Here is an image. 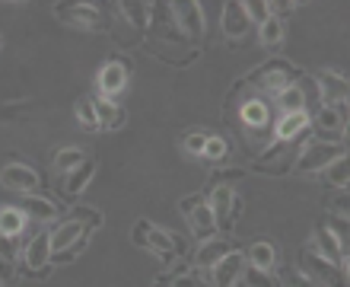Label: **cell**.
I'll return each instance as SVG.
<instances>
[{
	"label": "cell",
	"mask_w": 350,
	"mask_h": 287,
	"mask_svg": "<svg viewBox=\"0 0 350 287\" xmlns=\"http://www.w3.org/2000/svg\"><path fill=\"white\" fill-rule=\"evenodd\" d=\"M51 265V233H36L26 246V269L29 275H42Z\"/></svg>",
	"instance_id": "13"
},
{
	"label": "cell",
	"mask_w": 350,
	"mask_h": 287,
	"mask_svg": "<svg viewBox=\"0 0 350 287\" xmlns=\"http://www.w3.org/2000/svg\"><path fill=\"white\" fill-rule=\"evenodd\" d=\"M10 275H13V265H10L7 259H0V281H7Z\"/></svg>",
	"instance_id": "44"
},
{
	"label": "cell",
	"mask_w": 350,
	"mask_h": 287,
	"mask_svg": "<svg viewBox=\"0 0 350 287\" xmlns=\"http://www.w3.org/2000/svg\"><path fill=\"white\" fill-rule=\"evenodd\" d=\"M150 7H153V3H144V0H124V3H121V16L128 19L137 32H147L150 29Z\"/></svg>",
	"instance_id": "24"
},
{
	"label": "cell",
	"mask_w": 350,
	"mask_h": 287,
	"mask_svg": "<svg viewBox=\"0 0 350 287\" xmlns=\"http://www.w3.org/2000/svg\"><path fill=\"white\" fill-rule=\"evenodd\" d=\"M338 157H347V147L344 144H328V140H312V144H306V150L296 153V173H306V176H312V173H322L328 163H334Z\"/></svg>",
	"instance_id": "2"
},
{
	"label": "cell",
	"mask_w": 350,
	"mask_h": 287,
	"mask_svg": "<svg viewBox=\"0 0 350 287\" xmlns=\"http://www.w3.org/2000/svg\"><path fill=\"white\" fill-rule=\"evenodd\" d=\"M16 208L19 211H26L32 221H42V223L57 221V217H61V208H57L51 198H38V195H23Z\"/></svg>",
	"instance_id": "17"
},
{
	"label": "cell",
	"mask_w": 350,
	"mask_h": 287,
	"mask_svg": "<svg viewBox=\"0 0 350 287\" xmlns=\"http://www.w3.org/2000/svg\"><path fill=\"white\" fill-rule=\"evenodd\" d=\"M309 128L328 144H344V131H347V102L338 105H322L309 118Z\"/></svg>",
	"instance_id": "3"
},
{
	"label": "cell",
	"mask_w": 350,
	"mask_h": 287,
	"mask_svg": "<svg viewBox=\"0 0 350 287\" xmlns=\"http://www.w3.org/2000/svg\"><path fill=\"white\" fill-rule=\"evenodd\" d=\"M290 287H319V284H312L309 278H303L299 271H290Z\"/></svg>",
	"instance_id": "43"
},
{
	"label": "cell",
	"mask_w": 350,
	"mask_h": 287,
	"mask_svg": "<svg viewBox=\"0 0 350 287\" xmlns=\"http://www.w3.org/2000/svg\"><path fill=\"white\" fill-rule=\"evenodd\" d=\"M0 45H3V38H0Z\"/></svg>",
	"instance_id": "45"
},
{
	"label": "cell",
	"mask_w": 350,
	"mask_h": 287,
	"mask_svg": "<svg viewBox=\"0 0 350 287\" xmlns=\"http://www.w3.org/2000/svg\"><path fill=\"white\" fill-rule=\"evenodd\" d=\"M245 176V169H223V173H213L211 176V188L213 186H230V182H239Z\"/></svg>",
	"instance_id": "41"
},
{
	"label": "cell",
	"mask_w": 350,
	"mask_h": 287,
	"mask_svg": "<svg viewBox=\"0 0 350 287\" xmlns=\"http://www.w3.org/2000/svg\"><path fill=\"white\" fill-rule=\"evenodd\" d=\"M242 281H245V287H277V278L271 271H261L255 265H249V262L242 269Z\"/></svg>",
	"instance_id": "33"
},
{
	"label": "cell",
	"mask_w": 350,
	"mask_h": 287,
	"mask_svg": "<svg viewBox=\"0 0 350 287\" xmlns=\"http://www.w3.org/2000/svg\"><path fill=\"white\" fill-rule=\"evenodd\" d=\"M299 269H303L306 278L319 287H347V269H338L332 262H325L312 249L299 252Z\"/></svg>",
	"instance_id": "4"
},
{
	"label": "cell",
	"mask_w": 350,
	"mask_h": 287,
	"mask_svg": "<svg viewBox=\"0 0 350 287\" xmlns=\"http://www.w3.org/2000/svg\"><path fill=\"white\" fill-rule=\"evenodd\" d=\"M23 230H26V214L19 208H0V233L10 240H19Z\"/></svg>",
	"instance_id": "25"
},
{
	"label": "cell",
	"mask_w": 350,
	"mask_h": 287,
	"mask_svg": "<svg viewBox=\"0 0 350 287\" xmlns=\"http://www.w3.org/2000/svg\"><path fill=\"white\" fill-rule=\"evenodd\" d=\"M239 115H242V121H245V125H252V128H255V125H265L267 115H271V109H267L265 99H255V96H249V99H242Z\"/></svg>",
	"instance_id": "28"
},
{
	"label": "cell",
	"mask_w": 350,
	"mask_h": 287,
	"mask_svg": "<svg viewBox=\"0 0 350 287\" xmlns=\"http://www.w3.org/2000/svg\"><path fill=\"white\" fill-rule=\"evenodd\" d=\"M169 13H172L178 32H185L188 38H201L204 36V10H201V3H194V0H178V3H169Z\"/></svg>",
	"instance_id": "8"
},
{
	"label": "cell",
	"mask_w": 350,
	"mask_h": 287,
	"mask_svg": "<svg viewBox=\"0 0 350 287\" xmlns=\"http://www.w3.org/2000/svg\"><path fill=\"white\" fill-rule=\"evenodd\" d=\"M299 71H296L293 64H286V61H267V64H261L255 74L245 80V86H258V90H265L267 96H277L284 93L286 86H293L296 80H299Z\"/></svg>",
	"instance_id": "1"
},
{
	"label": "cell",
	"mask_w": 350,
	"mask_h": 287,
	"mask_svg": "<svg viewBox=\"0 0 350 287\" xmlns=\"http://www.w3.org/2000/svg\"><path fill=\"white\" fill-rule=\"evenodd\" d=\"M242 7H245V16H249V23H265L267 16H271V13H267V0H245V3H242Z\"/></svg>",
	"instance_id": "37"
},
{
	"label": "cell",
	"mask_w": 350,
	"mask_h": 287,
	"mask_svg": "<svg viewBox=\"0 0 350 287\" xmlns=\"http://www.w3.org/2000/svg\"><path fill=\"white\" fill-rule=\"evenodd\" d=\"M230 242L220 240V236H213V240H204L201 246H198V252H194V265L198 269H213L217 262L223 259V255H230Z\"/></svg>",
	"instance_id": "19"
},
{
	"label": "cell",
	"mask_w": 350,
	"mask_h": 287,
	"mask_svg": "<svg viewBox=\"0 0 350 287\" xmlns=\"http://www.w3.org/2000/svg\"><path fill=\"white\" fill-rule=\"evenodd\" d=\"M74 221H80L83 227H90V230H99V227H102V214L92 211V208H77V211H74Z\"/></svg>",
	"instance_id": "39"
},
{
	"label": "cell",
	"mask_w": 350,
	"mask_h": 287,
	"mask_svg": "<svg viewBox=\"0 0 350 287\" xmlns=\"http://www.w3.org/2000/svg\"><path fill=\"white\" fill-rule=\"evenodd\" d=\"M347 179H350V166H347V157H338L334 163L322 169V182L332 188H347Z\"/></svg>",
	"instance_id": "29"
},
{
	"label": "cell",
	"mask_w": 350,
	"mask_h": 287,
	"mask_svg": "<svg viewBox=\"0 0 350 287\" xmlns=\"http://www.w3.org/2000/svg\"><path fill=\"white\" fill-rule=\"evenodd\" d=\"M77 118L83 121L86 128H99V118H96V105H92L90 96H83V99H77Z\"/></svg>",
	"instance_id": "36"
},
{
	"label": "cell",
	"mask_w": 350,
	"mask_h": 287,
	"mask_svg": "<svg viewBox=\"0 0 350 287\" xmlns=\"http://www.w3.org/2000/svg\"><path fill=\"white\" fill-rule=\"evenodd\" d=\"M86 160L83 150H77V147H64V150H57V157H55V169L61 173V176H67L70 169H77L80 163Z\"/></svg>",
	"instance_id": "31"
},
{
	"label": "cell",
	"mask_w": 350,
	"mask_h": 287,
	"mask_svg": "<svg viewBox=\"0 0 350 287\" xmlns=\"http://www.w3.org/2000/svg\"><path fill=\"white\" fill-rule=\"evenodd\" d=\"M274 262H277V249H274V242L261 240V242H255V246L249 249V265H255V269L271 271V269H274Z\"/></svg>",
	"instance_id": "27"
},
{
	"label": "cell",
	"mask_w": 350,
	"mask_h": 287,
	"mask_svg": "<svg viewBox=\"0 0 350 287\" xmlns=\"http://www.w3.org/2000/svg\"><path fill=\"white\" fill-rule=\"evenodd\" d=\"M92 173H96V166H92V160H83L77 169H70L64 179H61V192L67 195V198H77V195L83 192L86 186H90Z\"/></svg>",
	"instance_id": "21"
},
{
	"label": "cell",
	"mask_w": 350,
	"mask_h": 287,
	"mask_svg": "<svg viewBox=\"0 0 350 287\" xmlns=\"http://www.w3.org/2000/svg\"><path fill=\"white\" fill-rule=\"evenodd\" d=\"M55 13L61 23L77 29H99L102 26V13L92 3H55Z\"/></svg>",
	"instance_id": "9"
},
{
	"label": "cell",
	"mask_w": 350,
	"mask_h": 287,
	"mask_svg": "<svg viewBox=\"0 0 350 287\" xmlns=\"http://www.w3.org/2000/svg\"><path fill=\"white\" fill-rule=\"evenodd\" d=\"M0 186L19 195H32L38 188V173L32 166H23V163H10L0 169Z\"/></svg>",
	"instance_id": "10"
},
{
	"label": "cell",
	"mask_w": 350,
	"mask_h": 287,
	"mask_svg": "<svg viewBox=\"0 0 350 287\" xmlns=\"http://www.w3.org/2000/svg\"><path fill=\"white\" fill-rule=\"evenodd\" d=\"M315 246H319V252H315V255H322L325 262H332V265H338V269H347V252L338 246V240L325 230L322 223L315 227Z\"/></svg>",
	"instance_id": "18"
},
{
	"label": "cell",
	"mask_w": 350,
	"mask_h": 287,
	"mask_svg": "<svg viewBox=\"0 0 350 287\" xmlns=\"http://www.w3.org/2000/svg\"><path fill=\"white\" fill-rule=\"evenodd\" d=\"M303 131H309V115L306 112H286V115H280L277 118V140H296Z\"/></svg>",
	"instance_id": "20"
},
{
	"label": "cell",
	"mask_w": 350,
	"mask_h": 287,
	"mask_svg": "<svg viewBox=\"0 0 350 287\" xmlns=\"http://www.w3.org/2000/svg\"><path fill=\"white\" fill-rule=\"evenodd\" d=\"M207 204H211V211H213L217 230H223V233H230L232 223L242 217V201L236 198V192H232L230 186H213Z\"/></svg>",
	"instance_id": "6"
},
{
	"label": "cell",
	"mask_w": 350,
	"mask_h": 287,
	"mask_svg": "<svg viewBox=\"0 0 350 287\" xmlns=\"http://www.w3.org/2000/svg\"><path fill=\"white\" fill-rule=\"evenodd\" d=\"M134 242L150 252H157V255H163V259H172L175 252H182V246L175 242L172 233L163 230V227H153L150 221H137V227H134Z\"/></svg>",
	"instance_id": "7"
},
{
	"label": "cell",
	"mask_w": 350,
	"mask_h": 287,
	"mask_svg": "<svg viewBox=\"0 0 350 287\" xmlns=\"http://www.w3.org/2000/svg\"><path fill=\"white\" fill-rule=\"evenodd\" d=\"M0 259H7L10 265L16 262V240H10L3 233H0Z\"/></svg>",
	"instance_id": "42"
},
{
	"label": "cell",
	"mask_w": 350,
	"mask_h": 287,
	"mask_svg": "<svg viewBox=\"0 0 350 287\" xmlns=\"http://www.w3.org/2000/svg\"><path fill=\"white\" fill-rule=\"evenodd\" d=\"M261 45L265 48H280V42H284V19H277V16H267L265 23H261Z\"/></svg>",
	"instance_id": "30"
},
{
	"label": "cell",
	"mask_w": 350,
	"mask_h": 287,
	"mask_svg": "<svg viewBox=\"0 0 350 287\" xmlns=\"http://www.w3.org/2000/svg\"><path fill=\"white\" fill-rule=\"evenodd\" d=\"M207 131H191L188 138H185V153H191V157H201L204 153V144H207Z\"/></svg>",
	"instance_id": "38"
},
{
	"label": "cell",
	"mask_w": 350,
	"mask_h": 287,
	"mask_svg": "<svg viewBox=\"0 0 350 287\" xmlns=\"http://www.w3.org/2000/svg\"><path fill=\"white\" fill-rule=\"evenodd\" d=\"M90 227H83L80 221H64L61 227H57L55 233H51V259H57V255H64L70 246H77L80 240H90Z\"/></svg>",
	"instance_id": "11"
},
{
	"label": "cell",
	"mask_w": 350,
	"mask_h": 287,
	"mask_svg": "<svg viewBox=\"0 0 350 287\" xmlns=\"http://www.w3.org/2000/svg\"><path fill=\"white\" fill-rule=\"evenodd\" d=\"M296 90L303 93L306 115L312 118L315 112L322 109V93H319V84H315V77H299V80H296Z\"/></svg>",
	"instance_id": "26"
},
{
	"label": "cell",
	"mask_w": 350,
	"mask_h": 287,
	"mask_svg": "<svg viewBox=\"0 0 350 287\" xmlns=\"http://www.w3.org/2000/svg\"><path fill=\"white\" fill-rule=\"evenodd\" d=\"M153 287H207V284L194 269H172L169 275H159L153 281Z\"/></svg>",
	"instance_id": "23"
},
{
	"label": "cell",
	"mask_w": 350,
	"mask_h": 287,
	"mask_svg": "<svg viewBox=\"0 0 350 287\" xmlns=\"http://www.w3.org/2000/svg\"><path fill=\"white\" fill-rule=\"evenodd\" d=\"M207 163H223L226 160V140L223 138H207V144H204V153H201Z\"/></svg>",
	"instance_id": "34"
},
{
	"label": "cell",
	"mask_w": 350,
	"mask_h": 287,
	"mask_svg": "<svg viewBox=\"0 0 350 287\" xmlns=\"http://www.w3.org/2000/svg\"><path fill=\"white\" fill-rule=\"evenodd\" d=\"M92 105H96V118H99L102 128H121V125H124V112H121V105L115 99L96 96Z\"/></svg>",
	"instance_id": "22"
},
{
	"label": "cell",
	"mask_w": 350,
	"mask_h": 287,
	"mask_svg": "<svg viewBox=\"0 0 350 287\" xmlns=\"http://www.w3.org/2000/svg\"><path fill=\"white\" fill-rule=\"evenodd\" d=\"M128 77H131V67H124L121 61H109V64L99 71V77H96V84H99V96L115 99L118 93H124Z\"/></svg>",
	"instance_id": "12"
},
{
	"label": "cell",
	"mask_w": 350,
	"mask_h": 287,
	"mask_svg": "<svg viewBox=\"0 0 350 287\" xmlns=\"http://www.w3.org/2000/svg\"><path fill=\"white\" fill-rule=\"evenodd\" d=\"M274 99H277V105H280V115H286V112H306V105H303V93L296 90V84H293V86H286L284 93H277Z\"/></svg>",
	"instance_id": "32"
},
{
	"label": "cell",
	"mask_w": 350,
	"mask_h": 287,
	"mask_svg": "<svg viewBox=\"0 0 350 287\" xmlns=\"http://www.w3.org/2000/svg\"><path fill=\"white\" fill-rule=\"evenodd\" d=\"M242 269H245V255L232 249L230 255H223V259L213 265V287H232L242 278Z\"/></svg>",
	"instance_id": "15"
},
{
	"label": "cell",
	"mask_w": 350,
	"mask_h": 287,
	"mask_svg": "<svg viewBox=\"0 0 350 287\" xmlns=\"http://www.w3.org/2000/svg\"><path fill=\"white\" fill-rule=\"evenodd\" d=\"M319 84V93H322V105H338V102H347V80L341 74H332V71H322L315 77Z\"/></svg>",
	"instance_id": "16"
},
{
	"label": "cell",
	"mask_w": 350,
	"mask_h": 287,
	"mask_svg": "<svg viewBox=\"0 0 350 287\" xmlns=\"http://www.w3.org/2000/svg\"><path fill=\"white\" fill-rule=\"evenodd\" d=\"M325 230L332 233L334 240H338V246H341L344 252H347V217H328V221L322 223Z\"/></svg>",
	"instance_id": "35"
},
{
	"label": "cell",
	"mask_w": 350,
	"mask_h": 287,
	"mask_svg": "<svg viewBox=\"0 0 350 287\" xmlns=\"http://www.w3.org/2000/svg\"><path fill=\"white\" fill-rule=\"evenodd\" d=\"M178 211L188 217V227L198 240H213V233H217V221H213V211L211 204H207V195H188L178 201Z\"/></svg>",
	"instance_id": "5"
},
{
	"label": "cell",
	"mask_w": 350,
	"mask_h": 287,
	"mask_svg": "<svg viewBox=\"0 0 350 287\" xmlns=\"http://www.w3.org/2000/svg\"><path fill=\"white\" fill-rule=\"evenodd\" d=\"M325 208H328V211H334V217H347V208H350L347 188H341V195H338V198H328V201H325Z\"/></svg>",
	"instance_id": "40"
},
{
	"label": "cell",
	"mask_w": 350,
	"mask_h": 287,
	"mask_svg": "<svg viewBox=\"0 0 350 287\" xmlns=\"http://www.w3.org/2000/svg\"><path fill=\"white\" fill-rule=\"evenodd\" d=\"M252 29L249 16H245V7H242V0H232L223 7V36L230 38V42H239L245 38V32Z\"/></svg>",
	"instance_id": "14"
}]
</instances>
